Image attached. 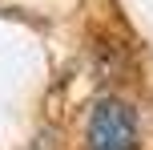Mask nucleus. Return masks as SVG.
<instances>
[{
	"instance_id": "f257e3e1",
	"label": "nucleus",
	"mask_w": 153,
	"mask_h": 150,
	"mask_svg": "<svg viewBox=\"0 0 153 150\" xmlns=\"http://www.w3.org/2000/svg\"><path fill=\"white\" fill-rule=\"evenodd\" d=\"M137 114L129 110L117 97H105V102L93 106L89 126H85V142L89 150H137Z\"/></svg>"
}]
</instances>
